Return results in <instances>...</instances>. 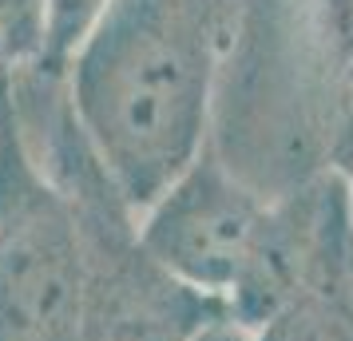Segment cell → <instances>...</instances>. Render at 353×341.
Returning <instances> with one entry per match:
<instances>
[{
  "label": "cell",
  "instance_id": "obj_1",
  "mask_svg": "<svg viewBox=\"0 0 353 341\" xmlns=\"http://www.w3.org/2000/svg\"><path fill=\"white\" fill-rule=\"evenodd\" d=\"M226 0H108L72 103L112 195L147 211L203 155Z\"/></svg>",
  "mask_w": 353,
  "mask_h": 341
},
{
  "label": "cell",
  "instance_id": "obj_2",
  "mask_svg": "<svg viewBox=\"0 0 353 341\" xmlns=\"http://www.w3.org/2000/svg\"><path fill=\"white\" fill-rule=\"evenodd\" d=\"M80 223L28 163L0 159V341H83Z\"/></svg>",
  "mask_w": 353,
  "mask_h": 341
},
{
  "label": "cell",
  "instance_id": "obj_3",
  "mask_svg": "<svg viewBox=\"0 0 353 341\" xmlns=\"http://www.w3.org/2000/svg\"><path fill=\"white\" fill-rule=\"evenodd\" d=\"M143 214L139 246L147 258L230 309L262 258L270 211L203 151Z\"/></svg>",
  "mask_w": 353,
  "mask_h": 341
},
{
  "label": "cell",
  "instance_id": "obj_4",
  "mask_svg": "<svg viewBox=\"0 0 353 341\" xmlns=\"http://www.w3.org/2000/svg\"><path fill=\"white\" fill-rule=\"evenodd\" d=\"M250 341H353V302L298 293L250 329Z\"/></svg>",
  "mask_w": 353,
  "mask_h": 341
},
{
  "label": "cell",
  "instance_id": "obj_5",
  "mask_svg": "<svg viewBox=\"0 0 353 341\" xmlns=\"http://www.w3.org/2000/svg\"><path fill=\"white\" fill-rule=\"evenodd\" d=\"M321 4H325L330 36L337 40V48H341V56L353 72V0H321Z\"/></svg>",
  "mask_w": 353,
  "mask_h": 341
},
{
  "label": "cell",
  "instance_id": "obj_6",
  "mask_svg": "<svg viewBox=\"0 0 353 341\" xmlns=\"http://www.w3.org/2000/svg\"><path fill=\"white\" fill-rule=\"evenodd\" d=\"M191 341H250V329L226 313V318H214V322H207Z\"/></svg>",
  "mask_w": 353,
  "mask_h": 341
}]
</instances>
